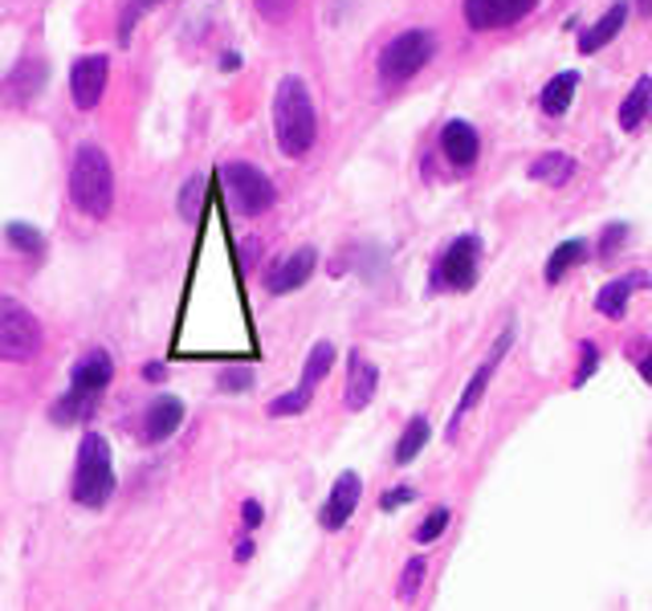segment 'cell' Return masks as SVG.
Wrapping results in <instances>:
<instances>
[{
  "label": "cell",
  "mask_w": 652,
  "mask_h": 611,
  "mask_svg": "<svg viewBox=\"0 0 652 611\" xmlns=\"http://www.w3.org/2000/svg\"><path fill=\"white\" fill-rule=\"evenodd\" d=\"M180 425H184V404H180L175 396H163V399H156V404L147 408L143 437L151 440V444H160V440L172 437Z\"/></svg>",
  "instance_id": "d6986e66"
},
{
  "label": "cell",
  "mask_w": 652,
  "mask_h": 611,
  "mask_svg": "<svg viewBox=\"0 0 652 611\" xmlns=\"http://www.w3.org/2000/svg\"><path fill=\"white\" fill-rule=\"evenodd\" d=\"M334 367V346L331 343H314V351H310L307 367H302V384H298V392H307V396H314V387L327 379V372Z\"/></svg>",
  "instance_id": "603a6c76"
},
{
  "label": "cell",
  "mask_w": 652,
  "mask_h": 611,
  "mask_svg": "<svg viewBox=\"0 0 652 611\" xmlns=\"http://www.w3.org/2000/svg\"><path fill=\"white\" fill-rule=\"evenodd\" d=\"M314 266H319V249H310V245L293 249L290 257H286V261H281V266L266 278L269 293H293L298 286H307L310 274H314Z\"/></svg>",
  "instance_id": "4fadbf2b"
},
{
  "label": "cell",
  "mask_w": 652,
  "mask_h": 611,
  "mask_svg": "<svg viewBox=\"0 0 652 611\" xmlns=\"http://www.w3.org/2000/svg\"><path fill=\"white\" fill-rule=\"evenodd\" d=\"M425 444H428V420L425 416H413L408 428H404V437H399V444H396V465H413Z\"/></svg>",
  "instance_id": "cb8c5ba5"
},
{
  "label": "cell",
  "mask_w": 652,
  "mask_h": 611,
  "mask_svg": "<svg viewBox=\"0 0 652 611\" xmlns=\"http://www.w3.org/2000/svg\"><path fill=\"white\" fill-rule=\"evenodd\" d=\"M571 172H575V163H571V156H563V151H546V156H538V160L531 163V180H543V184H551V187H563L567 180H571Z\"/></svg>",
  "instance_id": "7402d4cb"
},
{
  "label": "cell",
  "mask_w": 652,
  "mask_h": 611,
  "mask_svg": "<svg viewBox=\"0 0 652 611\" xmlns=\"http://www.w3.org/2000/svg\"><path fill=\"white\" fill-rule=\"evenodd\" d=\"M200 204H204V180H200V175H192V180L180 187V216H184V221H196Z\"/></svg>",
  "instance_id": "4316f807"
},
{
  "label": "cell",
  "mask_w": 652,
  "mask_h": 611,
  "mask_svg": "<svg viewBox=\"0 0 652 611\" xmlns=\"http://www.w3.org/2000/svg\"><path fill=\"white\" fill-rule=\"evenodd\" d=\"M254 384V367H228L221 372V392H245Z\"/></svg>",
  "instance_id": "1f68e13d"
},
{
  "label": "cell",
  "mask_w": 652,
  "mask_h": 611,
  "mask_svg": "<svg viewBox=\"0 0 652 611\" xmlns=\"http://www.w3.org/2000/svg\"><path fill=\"white\" fill-rule=\"evenodd\" d=\"M432 57H437V37H432L428 29H404V33H396V37L380 50L375 74H380L384 86H404V82H413Z\"/></svg>",
  "instance_id": "3957f363"
},
{
  "label": "cell",
  "mask_w": 652,
  "mask_h": 611,
  "mask_svg": "<svg viewBox=\"0 0 652 611\" xmlns=\"http://www.w3.org/2000/svg\"><path fill=\"white\" fill-rule=\"evenodd\" d=\"M481 269V237L478 233H461L440 249L437 266H432V290H457L466 293L478 286Z\"/></svg>",
  "instance_id": "8992f818"
},
{
  "label": "cell",
  "mask_w": 652,
  "mask_h": 611,
  "mask_svg": "<svg viewBox=\"0 0 652 611\" xmlns=\"http://www.w3.org/2000/svg\"><path fill=\"white\" fill-rule=\"evenodd\" d=\"M404 502H413V490H392L384 497V510H396V505H404Z\"/></svg>",
  "instance_id": "d590c367"
},
{
  "label": "cell",
  "mask_w": 652,
  "mask_h": 611,
  "mask_svg": "<svg viewBox=\"0 0 652 611\" xmlns=\"http://www.w3.org/2000/svg\"><path fill=\"white\" fill-rule=\"evenodd\" d=\"M163 375H168V367H163V363H147V367H143V379H156V384H160Z\"/></svg>",
  "instance_id": "74e56055"
},
{
  "label": "cell",
  "mask_w": 652,
  "mask_h": 611,
  "mask_svg": "<svg viewBox=\"0 0 652 611\" xmlns=\"http://www.w3.org/2000/svg\"><path fill=\"white\" fill-rule=\"evenodd\" d=\"M221 180H225V196L228 204L237 208L241 216H261L274 208V200H278V187H274V180H269L261 168H254V163H225L221 168Z\"/></svg>",
  "instance_id": "5b68a950"
},
{
  "label": "cell",
  "mask_w": 652,
  "mask_h": 611,
  "mask_svg": "<svg viewBox=\"0 0 652 611\" xmlns=\"http://www.w3.org/2000/svg\"><path fill=\"white\" fill-rule=\"evenodd\" d=\"M156 4H163V0H127V4H122V13H119V29H115V37H119L122 50L131 45L135 25H139V21H143V17L151 13Z\"/></svg>",
  "instance_id": "484cf974"
},
{
  "label": "cell",
  "mask_w": 652,
  "mask_h": 611,
  "mask_svg": "<svg viewBox=\"0 0 652 611\" xmlns=\"http://www.w3.org/2000/svg\"><path fill=\"white\" fill-rule=\"evenodd\" d=\"M575 90H579V69H559L546 82L543 94H538V107H543L546 119H563L575 103Z\"/></svg>",
  "instance_id": "ac0fdd59"
},
{
  "label": "cell",
  "mask_w": 652,
  "mask_h": 611,
  "mask_svg": "<svg viewBox=\"0 0 652 611\" xmlns=\"http://www.w3.org/2000/svg\"><path fill=\"white\" fill-rule=\"evenodd\" d=\"M538 0H466V21L473 33H493L506 29L522 17H531Z\"/></svg>",
  "instance_id": "9c48e42d"
},
{
  "label": "cell",
  "mask_w": 652,
  "mask_h": 611,
  "mask_svg": "<svg viewBox=\"0 0 652 611\" xmlns=\"http://www.w3.org/2000/svg\"><path fill=\"white\" fill-rule=\"evenodd\" d=\"M510 343H514V331H502V339L493 343V355H490L485 363H481L478 372H473V379H469V387H466V396L457 399V412H453V425H449V432H457V425H461V420H466V416L481 404V396H485V387H490L493 372H498V363H502V355L510 351Z\"/></svg>",
  "instance_id": "8fae6325"
},
{
  "label": "cell",
  "mask_w": 652,
  "mask_h": 611,
  "mask_svg": "<svg viewBox=\"0 0 652 611\" xmlns=\"http://www.w3.org/2000/svg\"><path fill=\"white\" fill-rule=\"evenodd\" d=\"M274 139H278L281 156L290 160H302L319 139V115H314L307 82L293 74H286L274 86Z\"/></svg>",
  "instance_id": "6da1fadb"
},
{
  "label": "cell",
  "mask_w": 652,
  "mask_h": 611,
  "mask_svg": "<svg viewBox=\"0 0 652 611\" xmlns=\"http://www.w3.org/2000/svg\"><path fill=\"white\" fill-rule=\"evenodd\" d=\"M110 78V57L107 54H86L74 62L70 69V98L78 110H94L103 103V90H107Z\"/></svg>",
  "instance_id": "ba28073f"
},
{
  "label": "cell",
  "mask_w": 652,
  "mask_h": 611,
  "mask_svg": "<svg viewBox=\"0 0 652 611\" xmlns=\"http://www.w3.org/2000/svg\"><path fill=\"white\" fill-rule=\"evenodd\" d=\"M449 518H453V514H449L445 505H437V510H432V514L420 522V530H416V543H437L440 534H445V526H449Z\"/></svg>",
  "instance_id": "f1b7e54d"
},
{
  "label": "cell",
  "mask_w": 652,
  "mask_h": 611,
  "mask_svg": "<svg viewBox=\"0 0 652 611\" xmlns=\"http://www.w3.org/2000/svg\"><path fill=\"white\" fill-rule=\"evenodd\" d=\"M70 200L90 221H107L110 216V208H115V172H110V160L103 147H78L74 168H70Z\"/></svg>",
  "instance_id": "7a4b0ae2"
},
{
  "label": "cell",
  "mask_w": 652,
  "mask_h": 611,
  "mask_svg": "<svg viewBox=\"0 0 652 611\" xmlns=\"http://www.w3.org/2000/svg\"><path fill=\"white\" fill-rule=\"evenodd\" d=\"M110 375H115V367H110V355L107 351H86L78 363H74V375H70V384H74V392H90V396H103L110 384Z\"/></svg>",
  "instance_id": "2e32d148"
},
{
  "label": "cell",
  "mask_w": 652,
  "mask_h": 611,
  "mask_svg": "<svg viewBox=\"0 0 652 611\" xmlns=\"http://www.w3.org/2000/svg\"><path fill=\"white\" fill-rule=\"evenodd\" d=\"M637 9H640V17H652V0H637Z\"/></svg>",
  "instance_id": "ab89813d"
},
{
  "label": "cell",
  "mask_w": 652,
  "mask_h": 611,
  "mask_svg": "<svg viewBox=\"0 0 652 611\" xmlns=\"http://www.w3.org/2000/svg\"><path fill=\"white\" fill-rule=\"evenodd\" d=\"M360 493H363V481L360 473H343V478L334 481L331 497L322 505V526L327 530H343L351 514H355V505H360Z\"/></svg>",
  "instance_id": "7c38bea8"
},
{
  "label": "cell",
  "mask_w": 652,
  "mask_h": 611,
  "mask_svg": "<svg viewBox=\"0 0 652 611\" xmlns=\"http://www.w3.org/2000/svg\"><path fill=\"white\" fill-rule=\"evenodd\" d=\"M644 281H649V274H640V269H632V274H624V278H612L608 286H599V293H596V310L603 314V319H624V314H628V302H632V293L644 290Z\"/></svg>",
  "instance_id": "5bb4252c"
},
{
  "label": "cell",
  "mask_w": 652,
  "mask_h": 611,
  "mask_svg": "<svg viewBox=\"0 0 652 611\" xmlns=\"http://www.w3.org/2000/svg\"><path fill=\"white\" fill-rule=\"evenodd\" d=\"M257 9H261V17H269V21H281V17L293 9V0H254Z\"/></svg>",
  "instance_id": "d6a6232c"
},
{
  "label": "cell",
  "mask_w": 652,
  "mask_h": 611,
  "mask_svg": "<svg viewBox=\"0 0 652 611\" xmlns=\"http://www.w3.org/2000/svg\"><path fill=\"white\" fill-rule=\"evenodd\" d=\"M103 396H90V392H74L70 387L66 396L54 404V420L57 425H74V420H82V416H90L94 412V404H98Z\"/></svg>",
  "instance_id": "d4e9b609"
},
{
  "label": "cell",
  "mask_w": 652,
  "mask_h": 611,
  "mask_svg": "<svg viewBox=\"0 0 652 611\" xmlns=\"http://www.w3.org/2000/svg\"><path fill=\"white\" fill-rule=\"evenodd\" d=\"M41 351V326L17 298L0 293V360L29 363Z\"/></svg>",
  "instance_id": "52a82bcc"
},
{
  "label": "cell",
  "mask_w": 652,
  "mask_h": 611,
  "mask_svg": "<svg viewBox=\"0 0 652 611\" xmlns=\"http://www.w3.org/2000/svg\"><path fill=\"white\" fill-rule=\"evenodd\" d=\"M440 156L453 163L457 172H469V168H478V160H481V135L473 131L466 119H449V122H445V131H440Z\"/></svg>",
  "instance_id": "30bf717a"
},
{
  "label": "cell",
  "mask_w": 652,
  "mask_h": 611,
  "mask_svg": "<svg viewBox=\"0 0 652 611\" xmlns=\"http://www.w3.org/2000/svg\"><path fill=\"white\" fill-rule=\"evenodd\" d=\"M425 558H413L408 567H404V575H399V599H413L416 591H420V583H425Z\"/></svg>",
  "instance_id": "f546056e"
},
{
  "label": "cell",
  "mask_w": 652,
  "mask_h": 611,
  "mask_svg": "<svg viewBox=\"0 0 652 611\" xmlns=\"http://www.w3.org/2000/svg\"><path fill=\"white\" fill-rule=\"evenodd\" d=\"M241 514H245V522H249V526H257V522H261V505L245 502V505H241Z\"/></svg>",
  "instance_id": "8d00e7d4"
},
{
  "label": "cell",
  "mask_w": 652,
  "mask_h": 611,
  "mask_svg": "<svg viewBox=\"0 0 652 611\" xmlns=\"http://www.w3.org/2000/svg\"><path fill=\"white\" fill-rule=\"evenodd\" d=\"M115 493V473H110V449L98 432H86L78 449V469H74V502L86 510L110 502Z\"/></svg>",
  "instance_id": "277c9868"
},
{
  "label": "cell",
  "mask_w": 652,
  "mask_h": 611,
  "mask_svg": "<svg viewBox=\"0 0 652 611\" xmlns=\"http://www.w3.org/2000/svg\"><path fill=\"white\" fill-rule=\"evenodd\" d=\"M644 351H649V355H640V375H644V379H649V384H652V346H644Z\"/></svg>",
  "instance_id": "f35d334b"
},
{
  "label": "cell",
  "mask_w": 652,
  "mask_h": 611,
  "mask_svg": "<svg viewBox=\"0 0 652 611\" xmlns=\"http://www.w3.org/2000/svg\"><path fill=\"white\" fill-rule=\"evenodd\" d=\"M4 237H9V245H17V249H25V253L45 249V237H41L38 228H29V225H9V228H4Z\"/></svg>",
  "instance_id": "83f0119b"
},
{
  "label": "cell",
  "mask_w": 652,
  "mask_h": 611,
  "mask_svg": "<svg viewBox=\"0 0 652 611\" xmlns=\"http://www.w3.org/2000/svg\"><path fill=\"white\" fill-rule=\"evenodd\" d=\"M307 404H310L307 392H290V396H278L269 404V416H298V412H307Z\"/></svg>",
  "instance_id": "4dcf8cb0"
},
{
  "label": "cell",
  "mask_w": 652,
  "mask_h": 611,
  "mask_svg": "<svg viewBox=\"0 0 652 611\" xmlns=\"http://www.w3.org/2000/svg\"><path fill=\"white\" fill-rule=\"evenodd\" d=\"M375 387H380V367L367 363L360 351H355V355H351V372H346V392H343L346 408H351V412H363V408L372 404Z\"/></svg>",
  "instance_id": "9a60e30c"
},
{
  "label": "cell",
  "mask_w": 652,
  "mask_h": 611,
  "mask_svg": "<svg viewBox=\"0 0 652 611\" xmlns=\"http://www.w3.org/2000/svg\"><path fill=\"white\" fill-rule=\"evenodd\" d=\"M584 351H587V355H584V367H579V384H584L587 375L596 372V363H599V355H596V346L587 343V346H584Z\"/></svg>",
  "instance_id": "e575fe53"
},
{
  "label": "cell",
  "mask_w": 652,
  "mask_h": 611,
  "mask_svg": "<svg viewBox=\"0 0 652 611\" xmlns=\"http://www.w3.org/2000/svg\"><path fill=\"white\" fill-rule=\"evenodd\" d=\"M652 110V74H644V78L628 90V98L620 103V115H616V122H620V131H637L640 122H644V115Z\"/></svg>",
  "instance_id": "44dd1931"
},
{
  "label": "cell",
  "mask_w": 652,
  "mask_h": 611,
  "mask_svg": "<svg viewBox=\"0 0 652 611\" xmlns=\"http://www.w3.org/2000/svg\"><path fill=\"white\" fill-rule=\"evenodd\" d=\"M624 21H628L624 0L612 4V9H603V17H599L596 25H587L584 33H579V54H599L603 45H612V41L620 37V29H624Z\"/></svg>",
  "instance_id": "e0dca14e"
},
{
  "label": "cell",
  "mask_w": 652,
  "mask_h": 611,
  "mask_svg": "<svg viewBox=\"0 0 652 611\" xmlns=\"http://www.w3.org/2000/svg\"><path fill=\"white\" fill-rule=\"evenodd\" d=\"M624 237H628L624 225H608V228H603V240H599V257H608V253L616 249V240H624Z\"/></svg>",
  "instance_id": "836d02e7"
},
{
  "label": "cell",
  "mask_w": 652,
  "mask_h": 611,
  "mask_svg": "<svg viewBox=\"0 0 652 611\" xmlns=\"http://www.w3.org/2000/svg\"><path fill=\"white\" fill-rule=\"evenodd\" d=\"M587 257H591V240H587V237L563 240L559 249L546 257V269H543L546 286H559V281L567 278V274H571L575 266H584Z\"/></svg>",
  "instance_id": "ffe728a7"
}]
</instances>
